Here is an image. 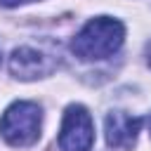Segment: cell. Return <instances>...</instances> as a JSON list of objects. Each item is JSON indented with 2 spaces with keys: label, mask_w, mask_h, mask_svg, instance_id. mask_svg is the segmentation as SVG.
<instances>
[{
  "label": "cell",
  "mask_w": 151,
  "mask_h": 151,
  "mask_svg": "<svg viewBox=\"0 0 151 151\" xmlns=\"http://www.w3.org/2000/svg\"><path fill=\"white\" fill-rule=\"evenodd\" d=\"M149 130H151V118H149Z\"/></svg>",
  "instance_id": "ba28073f"
},
{
  "label": "cell",
  "mask_w": 151,
  "mask_h": 151,
  "mask_svg": "<svg viewBox=\"0 0 151 151\" xmlns=\"http://www.w3.org/2000/svg\"><path fill=\"white\" fill-rule=\"evenodd\" d=\"M94 142V125L92 116L85 106L71 104L64 113L61 130H59V146L61 151H90Z\"/></svg>",
  "instance_id": "3957f363"
},
{
  "label": "cell",
  "mask_w": 151,
  "mask_h": 151,
  "mask_svg": "<svg viewBox=\"0 0 151 151\" xmlns=\"http://www.w3.org/2000/svg\"><path fill=\"white\" fill-rule=\"evenodd\" d=\"M0 132L12 146H28L40 134V106L33 101H14L0 118Z\"/></svg>",
  "instance_id": "7a4b0ae2"
},
{
  "label": "cell",
  "mask_w": 151,
  "mask_h": 151,
  "mask_svg": "<svg viewBox=\"0 0 151 151\" xmlns=\"http://www.w3.org/2000/svg\"><path fill=\"white\" fill-rule=\"evenodd\" d=\"M123 38H125V28L120 21L109 19V17H97L87 21L80 28V33H76L71 50L76 57L85 61L106 59L123 45Z\"/></svg>",
  "instance_id": "6da1fadb"
},
{
  "label": "cell",
  "mask_w": 151,
  "mask_h": 151,
  "mask_svg": "<svg viewBox=\"0 0 151 151\" xmlns=\"http://www.w3.org/2000/svg\"><path fill=\"white\" fill-rule=\"evenodd\" d=\"M146 59H149V66H151V42H149V47H146Z\"/></svg>",
  "instance_id": "52a82bcc"
},
{
  "label": "cell",
  "mask_w": 151,
  "mask_h": 151,
  "mask_svg": "<svg viewBox=\"0 0 151 151\" xmlns=\"http://www.w3.org/2000/svg\"><path fill=\"white\" fill-rule=\"evenodd\" d=\"M104 125H106V142H109V146L127 151L137 142V132H139L142 120L137 116L125 113V111H111L106 116Z\"/></svg>",
  "instance_id": "277c9868"
},
{
  "label": "cell",
  "mask_w": 151,
  "mask_h": 151,
  "mask_svg": "<svg viewBox=\"0 0 151 151\" xmlns=\"http://www.w3.org/2000/svg\"><path fill=\"white\" fill-rule=\"evenodd\" d=\"M21 2H31V0H0L2 7H17V5H21Z\"/></svg>",
  "instance_id": "8992f818"
},
{
  "label": "cell",
  "mask_w": 151,
  "mask_h": 151,
  "mask_svg": "<svg viewBox=\"0 0 151 151\" xmlns=\"http://www.w3.org/2000/svg\"><path fill=\"white\" fill-rule=\"evenodd\" d=\"M9 71L21 80H33V78L47 76L52 71V61L33 47H19L9 57Z\"/></svg>",
  "instance_id": "5b68a950"
}]
</instances>
